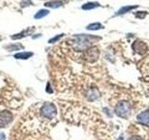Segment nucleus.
<instances>
[{
  "label": "nucleus",
  "mask_w": 149,
  "mask_h": 140,
  "mask_svg": "<svg viewBox=\"0 0 149 140\" xmlns=\"http://www.w3.org/2000/svg\"><path fill=\"white\" fill-rule=\"evenodd\" d=\"M24 47H23L22 44L20 43H15V44H9V45H7L5 46V49L8 51H15V50H20L22 49H23Z\"/></svg>",
  "instance_id": "11"
},
{
  "label": "nucleus",
  "mask_w": 149,
  "mask_h": 140,
  "mask_svg": "<svg viewBox=\"0 0 149 140\" xmlns=\"http://www.w3.org/2000/svg\"><path fill=\"white\" fill-rule=\"evenodd\" d=\"M64 35L63 34H61V35H57L56 36H54V37H52V38H50L49 40V44H53V43H55V42H57L58 40H60L62 37Z\"/></svg>",
  "instance_id": "17"
},
{
  "label": "nucleus",
  "mask_w": 149,
  "mask_h": 140,
  "mask_svg": "<svg viewBox=\"0 0 149 140\" xmlns=\"http://www.w3.org/2000/svg\"><path fill=\"white\" fill-rule=\"evenodd\" d=\"M13 120V115L9 110H0V127H6Z\"/></svg>",
  "instance_id": "4"
},
{
  "label": "nucleus",
  "mask_w": 149,
  "mask_h": 140,
  "mask_svg": "<svg viewBox=\"0 0 149 140\" xmlns=\"http://www.w3.org/2000/svg\"><path fill=\"white\" fill-rule=\"evenodd\" d=\"M100 39L99 37L95 38L94 36H91V35H79L76 36V40L74 42V48L77 50H87L90 49V47L93 40Z\"/></svg>",
  "instance_id": "2"
},
{
  "label": "nucleus",
  "mask_w": 149,
  "mask_h": 140,
  "mask_svg": "<svg viewBox=\"0 0 149 140\" xmlns=\"http://www.w3.org/2000/svg\"><path fill=\"white\" fill-rule=\"evenodd\" d=\"M132 111V106L127 101H121L115 107V113L120 118H127Z\"/></svg>",
  "instance_id": "3"
},
{
  "label": "nucleus",
  "mask_w": 149,
  "mask_h": 140,
  "mask_svg": "<svg viewBox=\"0 0 149 140\" xmlns=\"http://www.w3.org/2000/svg\"><path fill=\"white\" fill-rule=\"evenodd\" d=\"M34 55V53L31 52V51H22V52H18L14 55V57L16 59H21V60H27L30 57Z\"/></svg>",
  "instance_id": "10"
},
{
  "label": "nucleus",
  "mask_w": 149,
  "mask_h": 140,
  "mask_svg": "<svg viewBox=\"0 0 149 140\" xmlns=\"http://www.w3.org/2000/svg\"><path fill=\"white\" fill-rule=\"evenodd\" d=\"M34 31H35V27H32V28L29 27V28H27V29H25V30H22L21 33H19V34H17V35H13L11 36V38L12 39H21V38H22V37L30 36Z\"/></svg>",
  "instance_id": "7"
},
{
  "label": "nucleus",
  "mask_w": 149,
  "mask_h": 140,
  "mask_svg": "<svg viewBox=\"0 0 149 140\" xmlns=\"http://www.w3.org/2000/svg\"><path fill=\"white\" fill-rule=\"evenodd\" d=\"M129 140H143V139L140 137V136H138V135H133V136L130 137Z\"/></svg>",
  "instance_id": "18"
},
{
  "label": "nucleus",
  "mask_w": 149,
  "mask_h": 140,
  "mask_svg": "<svg viewBox=\"0 0 149 140\" xmlns=\"http://www.w3.org/2000/svg\"><path fill=\"white\" fill-rule=\"evenodd\" d=\"M137 120L142 124H149V110L141 112L137 116Z\"/></svg>",
  "instance_id": "9"
},
{
  "label": "nucleus",
  "mask_w": 149,
  "mask_h": 140,
  "mask_svg": "<svg viewBox=\"0 0 149 140\" xmlns=\"http://www.w3.org/2000/svg\"><path fill=\"white\" fill-rule=\"evenodd\" d=\"M49 13V11L48 9H40L39 11H37L35 15V19H42L45 16H47Z\"/></svg>",
  "instance_id": "16"
},
{
  "label": "nucleus",
  "mask_w": 149,
  "mask_h": 140,
  "mask_svg": "<svg viewBox=\"0 0 149 140\" xmlns=\"http://www.w3.org/2000/svg\"><path fill=\"white\" fill-rule=\"evenodd\" d=\"M86 97L88 98V100L90 101H94L100 97V92L97 90L96 88H91L87 92V95Z\"/></svg>",
  "instance_id": "8"
},
{
  "label": "nucleus",
  "mask_w": 149,
  "mask_h": 140,
  "mask_svg": "<svg viewBox=\"0 0 149 140\" xmlns=\"http://www.w3.org/2000/svg\"><path fill=\"white\" fill-rule=\"evenodd\" d=\"M63 5L62 1H51V2H47L45 4L46 7L48 8H57L59 7H61Z\"/></svg>",
  "instance_id": "15"
},
{
  "label": "nucleus",
  "mask_w": 149,
  "mask_h": 140,
  "mask_svg": "<svg viewBox=\"0 0 149 140\" xmlns=\"http://www.w3.org/2000/svg\"><path fill=\"white\" fill-rule=\"evenodd\" d=\"M57 117V107L50 102L33 106L22 117L23 131L33 134H43L49 130Z\"/></svg>",
  "instance_id": "1"
},
{
  "label": "nucleus",
  "mask_w": 149,
  "mask_h": 140,
  "mask_svg": "<svg viewBox=\"0 0 149 140\" xmlns=\"http://www.w3.org/2000/svg\"><path fill=\"white\" fill-rule=\"evenodd\" d=\"M98 7H100L99 3H97V2H88V3H86V4L83 5L82 9H84V10H91V9L96 8Z\"/></svg>",
  "instance_id": "13"
},
{
  "label": "nucleus",
  "mask_w": 149,
  "mask_h": 140,
  "mask_svg": "<svg viewBox=\"0 0 149 140\" xmlns=\"http://www.w3.org/2000/svg\"><path fill=\"white\" fill-rule=\"evenodd\" d=\"M132 48L133 50L136 51V52L140 53V54H143L146 52L147 50V46L144 42L141 41V40H136L132 44Z\"/></svg>",
  "instance_id": "6"
},
{
  "label": "nucleus",
  "mask_w": 149,
  "mask_h": 140,
  "mask_svg": "<svg viewBox=\"0 0 149 140\" xmlns=\"http://www.w3.org/2000/svg\"><path fill=\"white\" fill-rule=\"evenodd\" d=\"M104 28V25L100 22H93L88 24L87 26V30H91V31H96V30H100Z\"/></svg>",
  "instance_id": "14"
},
{
  "label": "nucleus",
  "mask_w": 149,
  "mask_h": 140,
  "mask_svg": "<svg viewBox=\"0 0 149 140\" xmlns=\"http://www.w3.org/2000/svg\"><path fill=\"white\" fill-rule=\"evenodd\" d=\"M99 54H100L99 50H98L96 47H93V48H90L85 51V56H84V57H85V59L88 62L93 63L98 60Z\"/></svg>",
  "instance_id": "5"
},
{
  "label": "nucleus",
  "mask_w": 149,
  "mask_h": 140,
  "mask_svg": "<svg viewBox=\"0 0 149 140\" xmlns=\"http://www.w3.org/2000/svg\"><path fill=\"white\" fill-rule=\"evenodd\" d=\"M46 91L48 92H52V91L50 90V86H49V83H48V89H46Z\"/></svg>",
  "instance_id": "19"
},
{
  "label": "nucleus",
  "mask_w": 149,
  "mask_h": 140,
  "mask_svg": "<svg viewBox=\"0 0 149 140\" xmlns=\"http://www.w3.org/2000/svg\"><path fill=\"white\" fill-rule=\"evenodd\" d=\"M138 8V6H124V7H122L116 13V15H121V14H125V13H127V12H129V11H130V10H132V9H135V8Z\"/></svg>",
  "instance_id": "12"
},
{
  "label": "nucleus",
  "mask_w": 149,
  "mask_h": 140,
  "mask_svg": "<svg viewBox=\"0 0 149 140\" xmlns=\"http://www.w3.org/2000/svg\"><path fill=\"white\" fill-rule=\"evenodd\" d=\"M118 140H124L123 139V135H120V136L118 137Z\"/></svg>",
  "instance_id": "20"
}]
</instances>
